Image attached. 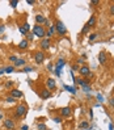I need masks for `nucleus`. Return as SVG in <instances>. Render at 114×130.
Returning <instances> with one entry per match:
<instances>
[{"mask_svg": "<svg viewBox=\"0 0 114 130\" xmlns=\"http://www.w3.org/2000/svg\"><path fill=\"white\" fill-rule=\"evenodd\" d=\"M32 33L42 40V38H45V36H46L45 26H43V25H37V24H35L34 26H33V32H32Z\"/></svg>", "mask_w": 114, "mask_h": 130, "instance_id": "nucleus-1", "label": "nucleus"}, {"mask_svg": "<svg viewBox=\"0 0 114 130\" xmlns=\"http://www.w3.org/2000/svg\"><path fill=\"white\" fill-rule=\"evenodd\" d=\"M64 64H66V60H64V58H58V60H56V64H55V67H54V74L56 75V76H60L62 75V70H63V67H64Z\"/></svg>", "mask_w": 114, "mask_h": 130, "instance_id": "nucleus-2", "label": "nucleus"}, {"mask_svg": "<svg viewBox=\"0 0 114 130\" xmlns=\"http://www.w3.org/2000/svg\"><path fill=\"white\" fill-rule=\"evenodd\" d=\"M55 30H56V33H58L59 36H66L67 34V28H66V25L63 21H60V20H58L55 24Z\"/></svg>", "mask_w": 114, "mask_h": 130, "instance_id": "nucleus-3", "label": "nucleus"}, {"mask_svg": "<svg viewBox=\"0 0 114 130\" xmlns=\"http://www.w3.org/2000/svg\"><path fill=\"white\" fill-rule=\"evenodd\" d=\"M26 112H28V109L25 105H17L16 109H14V116H16V118H21L26 114Z\"/></svg>", "mask_w": 114, "mask_h": 130, "instance_id": "nucleus-4", "label": "nucleus"}, {"mask_svg": "<svg viewBox=\"0 0 114 130\" xmlns=\"http://www.w3.org/2000/svg\"><path fill=\"white\" fill-rule=\"evenodd\" d=\"M45 58H46V55H45V53L42 50H41V51H35V53H34V60H35V63H37V64H42Z\"/></svg>", "mask_w": 114, "mask_h": 130, "instance_id": "nucleus-5", "label": "nucleus"}, {"mask_svg": "<svg viewBox=\"0 0 114 130\" xmlns=\"http://www.w3.org/2000/svg\"><path fill=\"white\" fill-rule=\"evenodd\" d=\"M3 124H4V126H5V129H8V130H13L14 126H16L14 121H13V120H11V118H4Z\"/></svg>", "mask_w": 114, "mask_h": 130, "instance_id": "nucleus-6", "label": "nucleus"}, {"mask_svg": "<svg viewBox=\"0 0 114 130\" xmlns=\"http://www.w3.org/2000/svg\"><path fill=\"white\" fill-rule=\"evenodd\" d=\"M39 46L42 48V50H49L51 48V41L49 38H42V40H41Z\"/></svg>", "mask_w": 114, "mask_h": 130, "instance_id": "nucleus-7", "label": "nucleus"}, {"mask_svg": "<svg viewBox=\"0 0 114 130\" xmlns=\"http://www.w3.org/2000/svg\"><path fill=\"white\" fill-rule=\"evenodd\" d=\"M46 86H47V90L51 91V90H55L56 88V83H55V79L53 78H47V80H46Z\"/></svg>", "mask_w": 114, "mask_h": 130, "instance_id": "nucleus-8", "label": "nucleus"}, {"mask_svg": "<svg viewBox=\"0 0 114 130\" xmlns=\"http://www.w3.org/2000/svg\"><path fill=\"white\" fill-rule=\"evenodd\" d=\"M89 72H91V68H89L88 66H81L80 68H79V74H80V76H81V78H83V76L87 78Z\"/></svg>", "mask_w": 114, "mask_h": 130, "instance_id": "nucleus-9", "label": "nucleus"}, {"mask_svg": "<svg viewBox=\"0 0 114 130\" xmlns=\"http://www.w3.org/2000/svg\"><path fill=\"white\" fill-rule=\"evenodd\" d=\"M98 62H100V64H106L108 63V54L105 51H101V53L98 54Z\"/></svg>", "mask_w": 114, "mask_h": 130, "instance_id": "nucleus-10", "label": "nucleus"}, {"mask_svg": "<svg viewBox=\"0 0 114 130\" xmlns=\"http://www.w3.org/2000/svg\"><path fill=\"white\" fill-rule=\"evenodd\" d=\"M71 114H72V110H71L70 106H64L63 109H60V116H62V118H63V117H70Z\"/></svg>", "mask_w": 114, "mask_h": 130, "instance_id": "nucleus-11", "label": "nucleus"}, {"mask_svg": "<svg viewBox=\"0 0 114 130\" xmlns=\"http://www.w3.org/2000/svg\"><path fill=\"white\" fill-rule=\"evenodd\" d=\"M56 33V30H55V25H50V26H49V30H47V32H46V36H45V38H51V37H53V36Z\"/></svg>", "mask_w": 114, "mask_h": 130, "instance_id": "nucleus-12", "label": "nucleus"}, {"mask_svg": "<svg viewBox=\"0 0 114 130\" xmlns=\"http://www.w3.org/2000/svg\"><path fill=\"white\" fill-rule=\"evenodd\" d=\"M35 22H37V25H45L46 22V18L45 16H42V14H35Z\"/></svg>", "mask_w": 114, "mask_h": 130, "instance_id": "nucleus-13", "label": "nucleus"}, {"mask_svg": "<svg viewBox=\"0 0 114 130\" xmlns=\"http://www.w3.org/2000/svg\"><path fill=\"white\" fill-rule=\"evenodd\" d=\"M63 88H64V90H67L70 93H72V95H76V92H77V87L76 86H67V84H64Z\"/></svg>", "mask_w": 114, "mask_h": 130, "instance_id": "nucleus-14", "label": "nucleus"}, {"mask_svg": "<svg viewBox=\"0 0 114 130\" xmlns=\"http://www.w3.org/2000/svg\"><path fill=\"white\" fill-rule=\"evenodd\" d=\"M11 96L14 98H21L24 95H22V92L18 91V90H11Z\"/></svg>", "mask_w": 114, "mask_h": 130, "instance_id": "nucleus-15", "label": "nucleus"}, {"mask_svg": "<svg viewBox=\"0 0 114 130\" xmlns=\"http://www.w3.org/2000/svg\"><path fill=\"white\" fill-rule=\"evenodd\" d=\"M39 96H41L42 100H46V98H49L51 96V92L49 90H42V91H41V93H39Z\"/></svg>", "mask_w": 114, "mask_h": 130, "instance_id": "nucleus-16", "label": "nucleus"}, {"mask_svg": "<svg viewBox=\"0 0 114 130\" xmlns=\"http://www.w3.org/2000/svg\"><path fill=\"white\" fill-rule=\"evenodd\" d=\"M96 22H97V18H96V16H95V14H92V16H91V18L88 20L87 25H88L89 28H93V26L96 25Z\"/></svg>", "mask_w": 114, "mask_h": 130, "instance_id": "nucleus-17", "label": "nucleus"}, {"mask_svg": "<svg viewBox=\"0 0 114 130\" xmlns=\"http://www.w3.org/2000/svg\"><path fill=\"white\" fill-rule=\"evenodd\" d=\"M28 46H29V42L26 40H21L20 41V44H18V49H21V50H25V49H28Z\"/></svg>", "mask_w": 114, "mask_h": 130, "instance_id": "nucleus-18", "label": "nucleus"}, {"mask_svg": "<svg viewBox=\"0 0 114 130\" xmlns=\"http://www.w3.org/2000/svg\"><path fill=\"white\" fill-rule=\"evenodd\" d=\"M80 87H81V90L84 91V92H87V93H89V92L92 91V87H91L89 83H85V84H83V86H80Z\"/></svg>", "mask_w": 114, "mask_h": 130, "instance_id": "nucleus-19", "label": "nucleus"}, {"mask_svg": "<svg viewBox=\"0 0 114 130\" xmlns=\"http://www.w3.org/2000/svg\"><path fill=\"white\" fill-rule=\"evenodd\" d=\"M21 66H24V67H25V59L18 58L16 62H14V68H16V67H21Z\"/></svg>", "mask_w": 114, "mask_h": 130, "instance_id": "nucleus-20", "label": "nucleus"}, {"mask_svg": "<svg viewBox=\"0 0 114 130\" xmlns=\"http://www.w3.org/2000/svg\"><path fill=\"white\" fill-rule=\"evenodd\" d=\"M13 71H14V66H7L5 68H4V72H7V74H11Z\"/></svg>", "mask_w": 114, "mask_h": 130, "instance_id": "nucleus-21", "label": "nucleus"}, {"mask_svg": "<svg viewBox=\"0 0 114 130\" xmlns=\"http://www.w3.org/2000/svg\"><path fill=\"white\" fill-rule=\"evenodd\" d=\"M22 71L24 72H33L34 71V67H32V66H25L24 68H22Z\"/></svg>", "mask_w": 114, "mask_h": 130, "instance_id": "nucleus-22", "label": "nucleus"}, {"mask_svg": "<svg viewBox=\"0 0 114 130\" xmlns=\"http://www.w3.org/2000/svg\"><path fill=\"white\" fill-rule=\"evenodd\" d=\"M88 128H89V122L88 121H83L80 124V129H88Z\"/></svg>", "mask_w": 114, "mask_h": 130, "instance_id": "nucleus-23", "label": "nucleus"}, {"mask_svg": "<svg viewBox=\"0 0 114 130\" xmlns=\"http://www.w3.org/2000/svg\"><path fill=\"white\" fill-rule=\"evenodd\" d=\"M17 4H18V0H11V2H9V6H11L12 8H16Z\"/></svg>", "mask_w": 114, "mask_h": 130, "instance_id": "nucleus-24", "label": "nucleus"}, {"mask_svg": "<svg viewBox=\"0 0 114 130\" xmlns=\"http://www.w3.org/2000/svg\"><path fill=\"white\" fill-rule=\"evenodd\" d=\"M96 98H97V101L100 102V104H101V102H104V101H105V100H104V96L101 95V93H97V96H96Z\"/></svg>", "mask_w": 114, "mask_h": 130, "instance_id": "nucleus-25", "label": "nucleus"}, {"mask_svg": "<svg viewBox=\"0 0 114 130\" xmlns=\"http://www.w3.org/2000/svg\"><path fill=\"white\" fill-rule=\"evenodd\" d=\"M87 59V56L85 55H83L81 56V58H79V59H77V63H79V64H83V66H84V60Z\"/></svg>", "mask_w": 114, "mask_h": 130, "instance_id": "nucleus-26", "label": "nucleus"}, {"mask_svg": "<svg viewBox=\"0 0 114 130\" xmlns=\"http://www.w3.org/2000/svg\"><path fill=\"white\" fill-rule=\"evenodd\" d=\"M97 37H98V36H97V33H91V34H89V37H88V38H89V41H95Z\"/></svg>", "mask_w": 114, "mask_h": 130, "instance_id": "nucleus-27", "label": "nucleus"}, {"mask_svg": "<svg viewBox=\"0 0 114 130\" xmlns=\"http://www.w3.org/2000/svg\"><path fill=\"white\" fill-rule=\"evenodd\" d=\"M89 29H91V28H89V26H88V25L85 24V25H84V28L81 29V33H83V34H85V33H88V32H89Z\"/></svg>", "mask_w": 114, "mask_h": 130, "instance_id": "nucleus-28", "label": "nucleus"}, {"mask_svg": "<svg viewBox=\"0 0 114 130\" xmlns=\"http://www.w3.org/2000/svg\"><path fill=\"white\" fill-rule=\"evenodd\" d=\"M5 101H7V102H14V101H16V98L12 97V96H7V97H5Z\"/></svg>", "mask_w": 114, "mask_h": 130, "instance_id": "nucleus-29", "label": "nucleus"}, {"mask_svg": "<svg viewBox=\"0 0 114 130\" xmlns=\"http://www.w3.org/2000/svg\"><path fill=\"white\" fill-rule=\"evenodd\" d=\"M22 28H24L25 30H26V32H29V30H30V25H29V22H28V21H25L24 25H22Z\"/></svg>", "mask_w": 114, "mask_h": 130, "instance_id": "nucleus-30", "label": "nucleus"}, {"mask_svg": "<svg viewBox=\"0 0 114 130\" xmlns=\"http://www.w3.org/2000/svg\"><path fill=\"white\" fill-rule=\"evenodd\" d=\"M33 38H34V34H33V33H28V34H26V38H25V40L29 42V41H32Z\"/></svg>", "mask_w": 114, "mask_h": 130, "instance_id": "nucleus-31", "label": "nucleus"}, {"mask_svg": "<svg viewBox=\"0 0 114 130\" xmlns=\"http://www.w3.org/2000/svg\"><path fill=\"white\" fill-rule=\"evenodd\" d=\"M18 32L21 33V34H24V36H26V34L29 33V32H26V30H25V29H24L22 26H18Z\"/></svg>", "mask_w": 114, "mask_h": 130, "instance_id": "nucleus-32", "label": "nucleus"}, {"mask_svg": "<svg viewBox=\"0 0 114 130\" xmlns=\"http://www.w3.org/2000/svg\"><path fill=\"white\" fill-rule=\"evenodd\" d=\"M38 130H47V126L45 124H38Z\"/></svg>", "mask_w": 114, "mask_h": 130, "instance_id": "nucleus-33", "label": "nucleus"}, {"mask_svg": "<svg viewBox=\"0 0 114 130\" xmlns=\"http://www.w3.org/2000/svg\"><path fill=\"white\" fill-rule=\"evenodd\" d=\"M8 59H9V62H13V63H14V62H16V60H17L18 58H17L16 55H11V56H9Z\"/></svg>", "mask_w": 114, "mask_h": 130, "instance_id": "nucleus-34", "label": "nucleus"}, {"mask_svg": "<svg viewBox=\"0 0 114 130\" xmlns=\"http://www.w3.org/2000/svg\"><path fill=\"white\" fill-rule=\"evenodd\" d=\"M53 121H55L56 124H60L62 121H63V118H62V117H54V118H53Z\"/></svg>", "mask_w": 114, "mask_h": 130, "instance_id": "nucleus-35", "label": "nucleus"}, {"mask_svg": "<svg viewBox=\"0 0 114 130\" xmlns=\"http://www.w3.org/2000/svg\"><path fill=\"white\" fill-rule=\"evenodd\" d=\"M13 87V82H5V88H12Z\"/></svg>", "mask_w": 114, "mask_h": 130, "instance_id": "nucleus-36", "label": "nucleus"}, {"mask_svg": "<svg viewBox=\"0 0 114 130\" xmlns=\"http://www.w3.org/2000/svg\"><path fill=\"white\" fill-rule=\"evenodd\" d=\"M109 105H110V108H114V97L109 98Z\"/></svg>", "mask_w": 114, "mask_h": 130, "instance_id": "nucleus-37", "label": "nucleus"}, {"mask_svg": "<svg viewBox=\"0 0 114 130\" xmlns=\"http://www.w3.org/2000/svg\"><path fill=\"white\" fill-rule=\"evenodd\" d=\"M79 68H80V67H79V64H74V66H72V71H79Z\"/></svg>", "mask_w": 114, "mask_h": 130, "instance_id": "nucleus-38", "label": "nucleus"}, {"mask_svg": "<svg viewBox=\"0 0 114 130\" xmlns=\"http://www.w3.org/2000/svg\"><path fill=\"white\" fill-rule=\"evenodd\" d=\"M47 70H49V71H54V67H53V64H51V63L47 64Z\"/></svg>", "mask_w": 114, "mask_h": 130, "instance_id": "nucleus-39", "label": "nucleus"}, {"mask_svg": "<svg viewBox=\"0 0 114 130\" xmlns=\"http://www.w3.org/2000/svg\"><path fill=\"white\" fill-rule=\"evenodd\" d=\"M4 30H5V26H4V25H0V34H1Z\"/></svg>", "mask_w": 114, "mask_h": 130, "instance_id": "nucleus-40", "label": "nucleus"}, {"mask_svg": "<svg viewBox=\"0 0 114 130\" xmlns=\"http://www.w3.org/2000/svg\"><path fill=\"white\" fill-rule=\"evenodd\" d=\"M26 3L29 4V6H33V4H34L35 2H34V0H26Z\"/></svg>", "mask_w": 114, "mask_h": 130, "instance_id": "nucleus-41", "label": "nucleus"}, {"mask_svg": "<svg viewBox=\"0 0 114 130\" xmlns=\"http://www.w3.org/2000/svg\"><path fill=\"white\" fill-rule=\"evenodd\" d=\"M89 117H91V120L93 118V110L92 109H89Z\"/></svg>", "mask_w": 114, "mask_h": 130, "instance_id": "nucleus-42", "label": "nucleus"}, {"mask_svg": "<svg viewBox=\"0 0 114 130\" xmlns=\"http://www.w3.org/2000/svg\"><path fill=\"white\" fill-rule=\"evenodd\" d=\"M29 128H28V125H22V128H21V130H28Z\"/></svg>", "mask_w": 114, "mask_h": 130, "instance_id": "nucleus-43", "label": "nucleus"}, {"mask_svg": "<svg viewBox=\"0 0 114 130\" xmlns=\"http://www.w3.org/2000/svg\"><path fill=\"white\" fill-rule=\"evenodd\" d=\"M110 14H114V6L110 7Z\"/></svg>", "mask_w": 114, "mask_h": 130, "instance_id": "nucleus-44", "label": "nucleus"}, {"mask_svg": "<svg viewBox=\"0 0 114 130\" xmlns=\"http://www.w3.org/2000/svg\"><path fill=\"white\" fill-rule=\"evenodd\" d=\"M100 2H98V0H95V2H91V4H93V6H96V4H98Z\"/></svg>", "mask_w": 114, "mask_h": 130, "instance_id": "nucleus-45", "label": "nucleus"}, {"mask_svg": "<svg viewBox=\"0 0 114 130\" xmlns=\"http://www.w3.org/2000/svg\"><path fill=\"white\" fill-rule=\"evenodd\" d=\"M109 130H114V128H113V124H109Z\"/></svg>", "mask_w": 114, "mask_h": 130, "instance_id": "nucleus-46", "label": "nucleus"}, {"mask_svg": "<svg viewBox=\"0 0 114 130\" xmlns=\"http://www.w3.org/2000/svg\"><path fill=\"white\" fill-rule=\"evenodd\" d=\"M95 106L98 108V106H101V104H100V102H96V104H95Z\"/></svg>", "mask_w": 114, "mask_h": 130, "instance_id": "nucleus-47", "label": "nucleus"}, {"mask_svg": "<svg viewBox=\"0 0 114 130\" xmlns=\"http://www.w3.org/2000/svg\"><path fill=\"white\" fill-rule=\"evenodd\" d=\"M3 74H4V68H3V70H0V75H3Z\"/></svg>", "mask_w": 114, "mask_h": 130, "instance_id": "nucleus-48", "label": "nucleus"}, {"mask_svg": "<svg viewBox=\"0 0 114 130\" xmlns=\"http://www.w3.org/2000/svg\"><path fill=\"white\" fill-rule=\"evenodd\" d=\"M0 120H3V114L1 113H0Z\"/></svg>", "mask_w": 114, "mask_h": 130, "instance_id": "nucleus-49", "label": "nucleus"}, {"mask_svg": "<svg viewBox=\"0 0 114 130\" xmlns=\"http://www.w3.org/2000/svg\"><path fill=\"white\" fill-rule=\"evenodd\" d=\"M113 128H114V125H113Z\"/></svg>", "mask_w": 114, "mask_h": 130, "instance_id": "nucleus-50", "label": "nucleus"}]
</instances>
